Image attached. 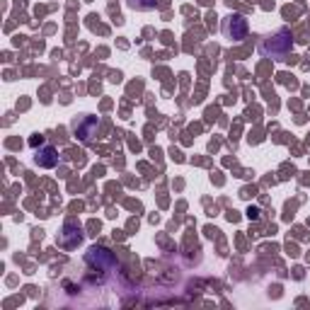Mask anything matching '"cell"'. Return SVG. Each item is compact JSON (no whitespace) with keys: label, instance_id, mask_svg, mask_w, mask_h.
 Listing matches in <instances>:
<instances>
[{"label":"cell","instance_id":"obj_2","mask_svg":"<svg viewBox=\"0 0 310 310\" xmlns=\"http://www.w3.org/2000/svg\"><path fill=\"white\" fill-rule=\"evenodd\" d=\"M245 30H247V24H245V20H242L240 15L230 17L228 24H226V32H228V34H233V39H240L242 34H245Z\"/></svg>","mask_w":310,"mask_h":310},{"label":"cell","instance_id":"obj_3","mask_svg":"<svg viewBox=\"0 0 310 310\" xmlns=\"http://www.w3.org/2000/svg\"><path fill=\"white\" fill-rule=\"evenodd\" d=\"M56 162H59V155L53 148H44L41 153H37V165H41V167H53Z\"/></svg>","mask_w":310,"mask_h":310},{"label":"cell","instance_id":"obj_1","mask_svg":"<svg viewBox=\"0 0 310 310\" xmlns=\"http://www.w3.org/2000/svg\"><path fill=\"white\" fill-rule=\"evenodd\" d=\"M114 255H111L107 247H90L88 252V264L90 267H97V269H109L114 267Z\"/></svg>","mask_w":310,"mask_h":310}]
</instances>
